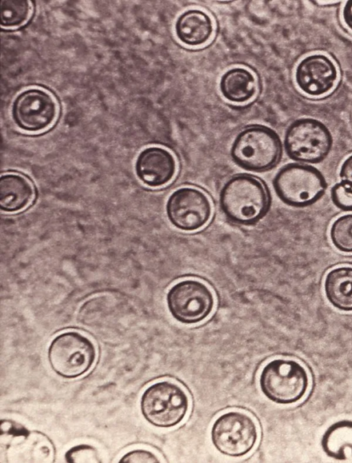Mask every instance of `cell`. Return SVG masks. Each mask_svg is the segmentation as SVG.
<instances>
[{"instance_id": "cell-5", "label": "cell", "mask_w": 352, "mask_h": 463, "mask_svg": "<svg viewBox=\"0 0 352 463\" xmlns=\"http://www.w3.org/2000/svg\"><path fill=\"white\" fill-rule=\"evenodd\" d=\"M273 186L279 199L294 207H306L319 200L327 184L321 172L313 166L290 163L276 174Z\"/></svg>"}, {"instance_id": "cell-1", "label": "cell", "mask_w": 352, "mask_h": 463, "mask_svg": "<svg viewBox=\"0 0 352 463\" xmlns=\"http://www.w3.org/2000/svg\"><path fill=\"white\" fill-rule=\"evenodd\" d=\"M221 208L232 222L250 224L261 219L270 206L268 192L261 181L248 174L228 180L219 195Z\"/></svg>"}, {"instance_id": "cell-14", "label": "cell", "mask_w": 352, "mask_h": 463, "mask_svg": "<svg viewBox=\"0 0 352 463\" xmlns=\"http://www.w3.org/2000/svg\"><path fill=\"white\" fill-rule=\"evenodd\" d=\"M36 190L32 182L17 172L3 174L0 179V207L5 212L14 213L29 206L34 201Z\"/></svg>"}, {"instance_id": "cell-15", "label": "cell", "mask_w": 352, "mask_h": 463, "mask_svg": "<svg viewBox=\"0 0 352 463\" xmlns=\"http://www.w3.org/2000/svg\"><path fill=\"white\" fill-rule=\"evenodd\" d=\"M175 28L176 36L182 43L199 46L210 40L214 25L207 13L199 9H190L178 17Z\"/></svg>"}, {"instance_id": "cell-13", "label": "cell", "mask_w": 352, "mask_h": 463, "mask_svg": "<svg viewBox=\"0 0 352 463\" xmlns=\"http://www.w3.org/2000/svg\"><path fill=\"white\" fill-rule=\"evenodd\" d=\"M135 168L142 182L150 187H159L173 178L177 164L174 155L168 150L152 146L140 153Z\"/></svg>"}, {"instance_id": "cell-17", "label": "cell", "mask_w": 352, "mask_h": 463, "mask_svg": "<svg viewBox=\"0 0 352 463\" xmlns=\"http://www.w3.org/2000/svg\"><path fill=\"white\" fill-rule=\"evenodd\" d=\"M220 91L228 100L243 103L256 94L257 83L254 75L248 69L236 67L224 73L220 80Z\"/></svg>"}, {"instance_id": "cell-2", "label": "cell", "mask_w": 352, "mask_h": 463, "mask_svg": "<svg viewBox=\"0 0 352 463\" xmlns=\"http://www.w3.org/2000/svg\"><path fill=\"white\" fill-rule=\"evenodd\" d=\"M259 387L263 394L278 405H292L307 394L310 378L307 369L298 361L275 358L261 369Z\"/></svg>"}, {"instance_id": "cell-19", "label": "cell", "mask_w": 352, "mask_h": 463, "mask_svg": "<svg viewBox=\"0 0 352 463\" xmlns=\"http://www.w3.org/2000/svg\"><path fill=\"white\" fill-rule=\"evenodd\" d=\"M32 12L28 1H1V25L6 28H16L25 23Z\"/></svg>"}, {"instance_id": "cell-18", "label": "cell", "mask_w": 352, "mask_h": 463, "mask_svg": "<svg viewBox=\"0 0 352 463\" xmlns=\"http://www.w3.org/2000/svg\"><path fill=\"white\" fill-rule=\"evenodd\" d=\"M320 446L330 458L342 461L352 457V420L342 419L331 424L322 435Z\"/></svg>"}, {"instance_id": "cell-6", "label": "cell", "mask_w": 352, "mask_h": 463, "mask_svg": "<svg viewBox=\"0 0 352 463\" xmlns=\"http://www.w3.org/2000/svg\"><path fill=\"white\" fill-rule=\"evenodd\" d=\"M333 137L329 128L321 121L303 118L294 121L287 129L284 147L293 160L317 164L329 154Z\"/></svg>"}, {"instance_id": "cell-25", "label": "cell", "mask_w": 352, "mask_h": 463, "mask_svg": "<svg viewBox=\"0 0 352 463\" xmlns=\"http://www.w3.org/2000/svg\"><path fill=\"white\" fill-rule=\"evenodd\" d=\"M342 17L344 24L352 31V1L345 3L342 11Z\"/></svg>"}, {"instance_id": "cell-20", "label": "cell", "mask_w": 352, "mask_h": 463, "mask_svg": "<svg viewBox=\"0 0 352 463\" xmlns=\"http://www.w3.org/2000/svg\"><path fill=\"white\" fill-rule=\"evenodd\" d=\"M329 235L333 245L338 250L352 252V213L338 217L331 226Z\"/></svg>"}, {"instance_id": "cell-11", "label": "cell", "mask_w": 352, "mask_h": 463, "mask_svg": "<svg viewBox=\"0 0 352 463\" xmlns=\"http://www.w3.org/2000/svg\"><path fill=\"white\" fill-rule=\"evenodd\" d=\"M166 209L170 223L185 231L202 228L212 215V204L207 195L191 186L173 191L167 200Z\"/></svg>"}, {"instance_id": "cell-16", "label": "cell", "mask_w": 352, "mask_h": 463, "mask_svg": "<svg viewBox=\"0 0 352 463\" xmlns=\"http://www.w3.org/2000/svg\"><path fill=\"white\" fill-rule=\"evenodd\" d=\"M324 290L328 301L338 310L352 311V266H342L327 274Z\"/></svg>"}, {"instance_id": "cell-3", "label": "cell", "mask_w": 352, "mask_h": 463, "mask_svg": "<svg viewBox=\"0 0 352 463\" xmlns=\"http://www.w3.org/2000/svg\"><path fill=\"white\" fill-rule=\"evenodd\" d=\"M144 418L158 428H171L181 423L188 413L190 400L178 384L164 380L149 385L140 398Z\"/></svg>"}, {"instance_id": "cell-9", "label": "cell", "mask_w": 352, "mask_h": 463, "mask_svg": "<svg viewBox=\"0 0 352 463\" xmlns=\"http://www.w3.org/2000/svg\"><path fill=\"white\" fill-rule=\"evenodd\" d=\"M59 107L54 96L38 87L21 92L12 106V119L21 130L40 133L47 130L56 121Z\"/></svg>"}, {"instance_id": "cell-10", "label": "cell", "mask_w": 352, "mask_h": 463, "mask_svg": "<svg viewBox=\"0 0 352 463\" xmlns=\"http://www.w3.org/2000/svg\"><path fill=\"white\" fill-rule=\"evenodd\" d=\"M166 301L173 317L184 324L204 321L211 314L214 305L210 289L195 279H185L173 285L168 292Z\"/></svg>"}, {"instance_id": "cell-24", "label": "cell", "mask_w": 352, "mask_h": 463, "mask_svg": "<svg viewBox=\"0 0 352 463\" xmlns=\"http://www.w3.org/2000/svg\"><path fill=\"white\" fill-rule=\"evenodd\" d=\"M342 182L352 189V154L342 164L340 171Z\"/></svg>"}, {"instance_id": "cell-23", "label": "cell", "mask_w": 352, "mask_h": 463, "mask_svg": "<svg viewBox=\"0 0 352 463\" xmlns=\"http://www.w3.org/2000/svg\"><path fill=\"white\" fill-rule=\"evenodd\" d=\"M122 462H160L158 457L152 451L144 449H135L128 451L120 460Z\"/></svg>"}, {"instance_id": "cell-21", "label": "cell", "mask_w": 352, "mask_h": 463, "mask_svg": "<svg viewBox=\"0 0 352 463\" xmlns=\"http://www.w3.org/2000/svg\"><path fill=\"white\" fill-rule=\"evenodd\" d=\"M65 460L69 462H98L95 448L87 444L74 446L65 453Z\"/></svg>"}, {"instance_id": "cell-22", "label": "cell", "mask_w": 352, "mask_h": 463, "mask_svg": "<svg viewBox=\"0 0 352 463\" xmlns=\"http://www.w3.org/2000/svg\"><path fill=\"white\" fill-rule=\"evenodd\" d=\"M333 203L343 211H352V189L342 182L336 184L331 190Z\"/></svg>"}, {"instance_id": "cell-7", "label": "cell", "mask_w": 352, "mask_h": 463, "mask_svg": "<svg viewBox=\"0 0 352 463\" xmlns=\"http://www.w3.org/2000/svg\"><path fill=\"white\" fill-rule=\"evenodd\" d=\"M96 350L93 342L76 331L57 335L48 349V360L53 371L64 378L80 377L93 367Z\"/></svg>"}, {"instance_id": "cell-12", "label": "cell", "mask_w": 352, "mask_h": 463, "mask_svg": "<svg viewBox=\"0 0 352 463\" xmlns=\"http://www.w3.org/2000/svg\"><path fill=\"white\" fill-rule=\"evenodd\" d=\"M338 69L327 56L315 54L306 56L298 64L295 71L297 86L305 94L320 96L327 94L336 85Z\"/></svg>"}, {"instance_id": "cell-8", "label": "cell", "mask_w": 352, "mask_h": 463, "mask_svg": "<svg viewBox=\"0 0 352 463\" xmlns=\"http://www.w3.org/2000/svg\"><path fill=\"white\" fill-rule=\"evenodd\" d=\"M258 430L255 420L248 413L230 411L218 416L210 431L214 447L221 454L239 457L255 446Z\"/></svg>"}, {"instance_id": "cell-4", "label": "cell", "mask_w": 352, "mask_h": 463, "mask_svg": "<svg viewBox=\"0 0 352 463\" xmlns=\"http://www.w3.org/2000/svg\"><path fill=\"white\" fill-rule=\"evenodd\" d=\"M282 144L278 134L263 125H253L241 131L235 138L230 150L234 162L252 171H263L278 161Z\"/></svg>"}]
</instances>
